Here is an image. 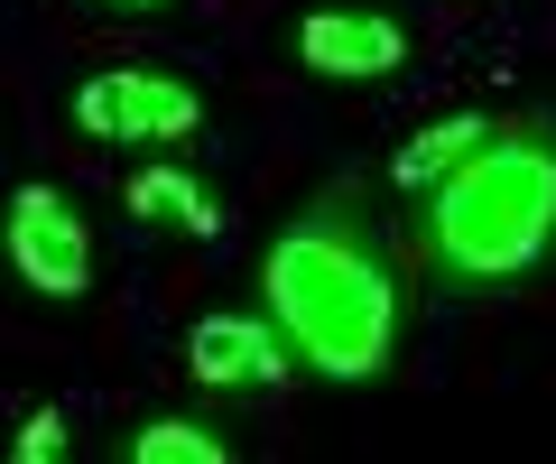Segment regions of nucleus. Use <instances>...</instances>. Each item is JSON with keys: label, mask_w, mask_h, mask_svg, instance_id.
Masks as SVG:
<instances>
[{"label": "nucleus", "mask_w": 556, "mask_h": 464, "mask_svg": "<svg viewBox=\"0 0 556 464\" xmlns=\"http://www.w3.org/2000/svg\"><path fill=\"white\" fill-rule=\"evenodd\" d=\"M556 242V130H482L427 186V261L455 288H501Z\"/></svg>", "instance_id": "nucleus-1"}, {"label": "nucleus", "mask_w": 556, "mask_h": 464, "mask_svg": "<svg viewBox=\"0 0 556 464\" xmlns=\"http://www.w3.org/2000/svg\"><path fill=\"white\" fill-rule=\"evenodd\" d=\"M260 288L278 306V335L298 343L325 381H371L390 363L399 335V288L390 269L371 261L362 233H343L334 214H306L298 233H278L269 261H260Z\"/></svg>", "instance_id": "nucleus-2"}, {"label": "nucleus", "mask_w": 556, "mask_h": 464, "mask_svg": "<svg viewBox=\"0 0 556 464\" xmlns=\"http://www.w3.org/2000/svg\"><path fill=\"white\" fill-rule=\"evenodd\" d=\"M0 251H10V269H20L38 298H84V288H93V233H84V214L47 177H28L20 196H10Z\"/></svg>", "instance_id": "nucleus-3"}, {"label": "nucleus", "mask_w": 556, "mask_h": 464, "mask_svg": "<svg viewBox=\"0 0 556 464\" xmlns=\"http://www.w3.org/2000/svg\"><path fill=\"white\" fill-rule=\"evenodd\" d=\"M195 122H204V102L177 75H84L75 84L84 140H186Z\"/></svg>", "instance_id": "nucleus-4"}, {"label": "nucleus", "mask_w": 556, "mask_h": 464, "mask_svg": "<svg viewBox=\"0 0 556 464\" xmlns=\"http://www.w3.org/2000/svg\"><path fill=\"white\" fill-rule=\"evenodd\" d=\"M288 363H298V343L278 335L269 316H204L186 335V372L214 381V390H269Z\"/></svg>", "instance_id": "nucleus-5"}, {"label": "nucleus", "mask_w": 556, "mask_h": 464, "mask_svg": "<svg viewBox=\"0 0 556 464\" xmlns=\"http://www.w3.org/2000/svg\"><path fill=\"white\" fill-rule=\"evenodd\" d=\"M298 57L316 65V75H334V84H380L408 57V38H399V20H380V10H306Z\"/></svg>", "instance_id": "nucleus-6"}, {"label": "nucleus", "mask_w": 556, "mask_h": 464, "mask_svg": "<svg viewBox=\"0 0 556 464\" xmlns=\"http://www.w3.org/2000/svg\"><path fill=\"white\" fill-rule=\"evenodd\" d=\"M121 204H130L139 223H177V233H195V242L223 233V204L204 196V177H186V167H139Z\"/></svg>", "instance_id": "nucleus-7"}, {"label": "nucleus", "mask_w": 556, "mask_h": 464, "mask_svg": "<svg viewBox=\"0 0 556 464\" xmlns=\"http://www.w3.org/2000/svg\"><path fill=\"white\" fill-rule=\"evenodd\" d=\"M482 130H492V122H482V112H455V122H437V130H417V140L399 149V186H408V196H427V186H437L445 167H455L464 149L482 140Z\"/></svg>", "instance_id": "nucleus-8"}, {"label": "nucleus", "mask_w": 556, "mask_h": 464, "mask_svg": "<svg viewBox=\"0 0 556 464\" xmlns=\"http://www.w3.org/2000/svg\"><path fill=\"white\" fill-rule=\"evenodd\" d=\"M130 464H223V437L195 418H149L130 427Z\"/></svg>", "instance_id": "nucleus-9"}, {"label": "nucleus", "mask_w": 556, "mask_h": 464, "mask_svg": "<svg viewBox=\"0 0 556 464\" xmlns=\"http://www.w3.org/2000/svg\"><path fill=\"white\" fill-rule=\"evenodd\" d=\"M10 455H20V464H56V455H65V409H28Z\"/></svg>", "instance_id": "nucleus-10"}, {"label": "nucleus", "mask_w": 556, "mask_h": 464, "mask_svg": "<svg viewBox=\"0 0 556 464\" xmlns=\"http://www.w3.org/2000/svg\"><path fill=\"white\" fill-rule=\"evenodd\" d=\"M112 10H159V0H112Z\"/></svg>", "instance_id": "nucleus-11"}]
</instances>
